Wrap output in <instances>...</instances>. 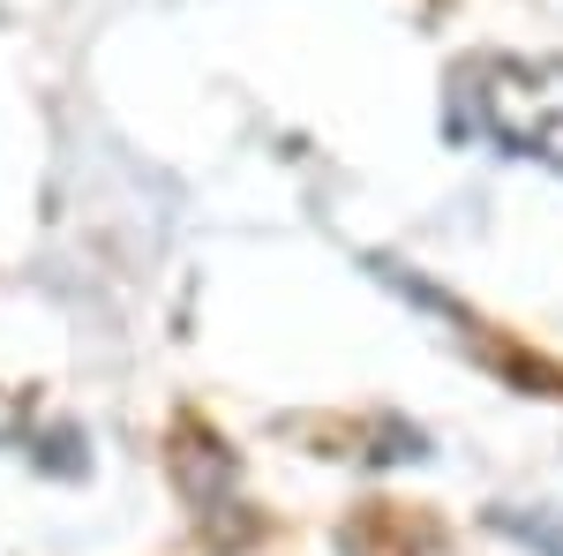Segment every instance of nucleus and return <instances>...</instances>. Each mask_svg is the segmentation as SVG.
<instances>
[{
  "label": "nucleus",
  "instance_id": "obj_1",
  "mask_svg": "<svg viewBox=\"0 0 563 556\" xmlns=\"http://www.w3.org/2000/svg\"><path fill=\"white\" fill-rule=\"evenodd\" d=\"M466 113L504 151L563 173V61H496L466 76Z\"/></svg>",
  "mask_w": 563,
  "mask_h": 556
}]
</instances>
